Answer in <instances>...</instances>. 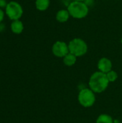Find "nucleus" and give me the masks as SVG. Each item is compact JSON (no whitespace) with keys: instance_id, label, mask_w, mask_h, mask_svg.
I'll list each match as a JSON object with an SVG mask.
<instances>
[{"instance_id":"6e6552de","label":"nucleus","mask_w":122,"mask_h":123,"mask_svg":"<svg viewBox=\"0 0 122 123\" xmlns=\"http://www.w3.org/2000/svg\"><path fill=\"white\" fill-rule=\"evenodd\" d=\"M70 15L68 11V9H60L57 12L55 15V19L58 22L60 23H65L68 21Z\"/></svg>"},{"instance_id":"f03ea898","label":"nucleus","mask_w":122,"mask_h":123,"mask_svg":"<svg viewBox=\"0 0 122 123\" xmlns=\"http://www.w3.org/2000/svg\"><path fill=\"white\" fill-rule=\"evenodd\" d=\"M70 17L74 19H83L88 14L89 8L84 1H72L67 8Z\"/></svg>"},{"instance_id":"7ed1b4c3","label":"nucleus","mask_w":122,"mask_h":123,"mask_svg":"<svg viewBox=\"0 0 122 123\" xmlns=\"http://www.w3.org/2000/svg\"><path fill=\"white\" fill-rule=\"evenodd\" d=\"M69 52L76 57H81L86 54L88 51L87 43L81 38L76 37L71 40L68 43Z\"/></svg>"},{"instance_id":"f3484780","label":"nucleus","mask_w":122,"mask_h":123,"mask_svg":"<svg viewBox=\"0 0 122 123\" xmlns=\"http://www.w3.org/2000/svg\"><path fill=\"white\" fill-rule=\"evenodd\" d=\"M85 0H72V1H84Z\"/></svg>"},{"instance_id":"39448f33","label":"nucleus","mask_w":122,"mask_h":123,"mask_svg":"<svg viewBox=\"0 0 122 123\" xmlns=\"http://www.w3.org/2000/svg\"><path fill=\"white\" fill-rule=\"evenodd\" d=\"M5 11L8 17L13 21L19 19L23 14L22 6L17 1H10L8 3L5 8Z\"/></svg>"},{"instance_id":"a211bd4d","label":"nucleus","mask_w":122,"mask_h":123,"mask_svg":"<svg viewBox=\"0 0 122 123\" xmlns=\"http://www.w3.org/2000/svg\"><path fill=\"white\" fill-rule=\"evenodd\" d=\"M121 43H122V39H121Z\"/></svg>"},{"instance_id":"4468645a","label":"nucleus","mask_w":122,"mask_h":123,"mask_svg":"<svg viewBox=\"0 0 122 123\" xmlns=\"http://www.w3.org/2000/svg\"><path fill=\"white\" fill-rule=\"evenodd\" d=\"M7 4L6 0H0V8H6Z\"/></svg>"},{"instance_id":"dca6fc26","label":"nucleus","mask_w":122,"mask_h":123,"mask_svg":"<svg viewBox=\"0 0 122 123\" xmlns=\"http://www.w3.org/2000/svg\"><path fill=\"white\" fill-rule=\"evenodd\" d=\"M84 2L88 6H91V4H93V0H85Z\"/></svg>"},{"instance_id":"20e7f679","label":"nucleus","mask_w":122,"mask_h":123,"mask_svg":"<svg viewBox=\"0 0 122 123\" xmlns=\"http://www.w3.org/2000/svg\"><path fill=\"white\" fill-rule=\"evenodd\" d=\"M78 99L80 105L83 107H91L96 102L95 93L91 89H83L78 94Z\"/></svg>"},{"instance_id":"ddd939ff","label":"nucleus","mask_w":122,"mask_h":123,"mask_svg":"<svg viewBox=\"0 0 122 123\" xmlns=\"http://www.w3.org/2000/svg\"><path fill=\"white\" fill-rule=\"evenodd\" d=\"M106 74V76H107V79L109 80V82H114L117 79H118V74L116 71L111 70L109 72H108Z\"/></svg>"},{"instance_id":"f257e3e1","label":"nucleus","mask_w":122,"mask_h":123,"mask_svg":"<svg viewBox=\"0 0 122 123\" xmlns=\"http://www.w3.org/2000/svg\"><path fill=\"white\" fill-rule=\"evenodd\" d=\"M109 81L107 79L106 74L101 71L93 73L89 79V87L94 93H101L104 92L108 86Z\"/></svg>"},{"instance_id":"423d86ee","label":"nucleus","mask_w":122,"mask_h":123,"mask_svg":"<svg viewBox=\"0 0 122 123\" xmlns=\"http://www.w3.org/2000/svg\"><path fill=\"white\" fill-rule=\"evenodd\" d=\"M52 52L53 55L58 58H64L69 53L68 44L63 41H56L52 47Z\"/></svg>"},{"instance_id":"9d476101","label":"nucleus","mask_w":122,"mask_h":123,"mask_svg":"<svg viewBox=\"0 0 122 123\" xmlns=\"http://www.w3.org/2000/svg\"><path fill=\"white\" fill-rule=\"evenodd\" d=\"M50 4V0H36L35 7L37 10L44 12V11H46L49 8Z\"/></svg>"},{"instance_id":"f8f14e48","label":"nucleus","mask_w":122,"mask_h":123,"mask_svg":"<svg viewBox=\"0 0 122 123\" xmlns=\"http://www.w3.org/2000/svg\"><path fill=\"white\" fill-rule=\"evenodd\" d=\"M96 123H114V121L111 116L106 114H101L97 117Z\"/></svg>"},{"instance_id":"1a4fd4ad","label":"nucleus","mask_w":122,"mask_h":123,"mask_svg":"<svg viewBox=\"0 0 122 123\" xmlns=\"http://www.w3.org/2000/svg\"><path fill=\"white\" fill-rule=\"evenodd\" d=\"M11 30L14 34H20L24 30V25L19 19L14 20L11 24Z\"/></svg>"},{"instance_id":"0eeeda50","label":"nucleus","mask_w":122,"mask_h":123,"mask_svg":"<svg viewBox=\"0 0 122 123\" xmlns=\"http://www.w3.org/2000/svg\"><path fill=\"white\" fill-rule=\"evenodd\" d=\"M97 66L99 71L104 74H107L108 72L112 70V62L108 58L104 57L99 61Z\"/></svg>"},{"instance_id":"2eb2a0df","label":"nucleus","mask_w":122,"mask_h":123,"mask_svg":"<svg viewBox=\"0 0 122 123\" xmlns=\"http://www.w3.org/2000/svg\"><path fill=\"white\" fill-rule=\"evenodd\" d=\"M4 17V11L0 8V23L3 21Z\"/></svg>"},{"instance_id":"9b49d317","label":"nucleus","mask_w":122,"mask_h":123,"mask_svg":"<svg viewBox=\"0 0 122 123\" xmlns=\"http://www.w3.org/2000/svg\"><path fill=\"white\" fill-rule=\"evenodd\" d=\"M63 58V63L67 66H73L77 61V57L73 54L69 53Z\"/></svg>"}]
</instances>
